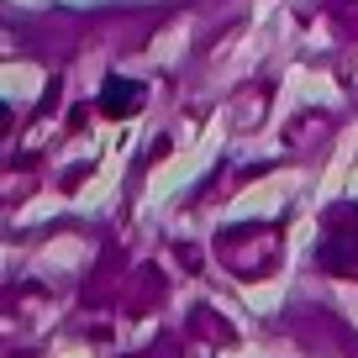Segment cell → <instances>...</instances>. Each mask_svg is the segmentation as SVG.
I'll return each instance as SVG.
<instances>
[{
	"mask_svg": "<svg viewBox=\"0 0 358 358\" xmlns=\"http://www.w3.org/2000/svg\"><path fill=\"white\" fill-rule=\"evenodd\" d=\"M137 106H143V85H137V79H106V90H101L106 116H127V111H137Z\"/></svg>",
	"mask_w": 358,
	"mask_h": 358,
	"instance_id": "cell-1",
	"label": "cell"
}]
</instances>
